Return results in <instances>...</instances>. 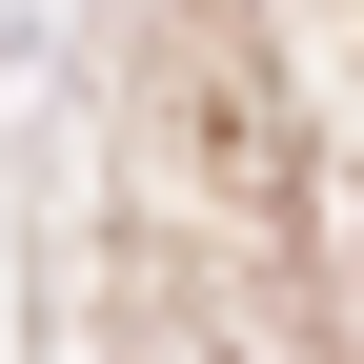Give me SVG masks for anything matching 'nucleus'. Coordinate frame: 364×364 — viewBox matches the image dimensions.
I'll use <instances>...</instances> for the list:
<instances>
[]
</instances>
